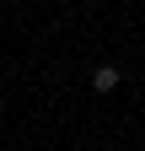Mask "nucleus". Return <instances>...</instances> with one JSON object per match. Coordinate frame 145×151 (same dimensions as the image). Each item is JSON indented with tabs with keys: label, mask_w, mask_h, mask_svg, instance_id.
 <instances>
[{
	"label": "nucleus",
	"mask_w": 145,
	"mask_h": 151,
	"mask_svg": "<svg viewBox=\"0 0 145 151\" xmlns=\"http://www.w3.org/2000/svg\"><path fill=\"white\" fill-rule=\"evenodd\" d=\"M92 86H97V92H113V86H118V65H97V70H92Z\"/></svg>",
	"instance_id": "f257e3e1"
}]
</instances>
